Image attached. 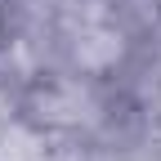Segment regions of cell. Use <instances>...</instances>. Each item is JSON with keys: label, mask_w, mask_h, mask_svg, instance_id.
Returning a JSON list of instances; mask_svg holds the SVG:
<instances>
[{"label": "cell", "mask_w": 161, "mask_h": 161, "mask_svg": "<svg viewBox=\"0 0 161 161\" xmlns=\"http://www.w3.org/2000/svg\"><path fill=\"white\" fill-rule=\"evenodd\" d=\"M0 161H49V148L27 125H5L0 130Z\"/></svg>", "instance_id": "7a4b0ae2"}, {"label": "cell", "mask_w": 161, "mask_h": 161, "mask_svg": "<svg viewBox=\"0 0 161 161\" xmlns=\"http://www.w3.org/2000/svg\"><path fill=\"white\" fill-rule=\"evenodd\" d=\"M76 54L85 67H108L112 58L121 54V36L103 23V18H90V23H80V40H76Z\"/></svg>", "instance_id": "6da1fadb"}, {"label": "cell", "mask_w": 161, "mask_h": 161, "mask_svg": "<svg viewBox=\"0 0 161 161\" xmlns=\"http://www.w3.org/2000/svg\"><path fill=\"white\" fill-rule=\"evenodd\" d=\"M0 112H5V108H0ZM0 130H5V125H0Z\"/></svg>", "instance_id": "3957f363"}]
</instances>
